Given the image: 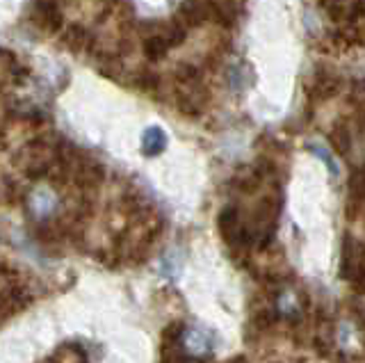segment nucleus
<instances>
[{
	"mask_svg": "<svg viewBox=\"0 0 365 363\" xmlns=\"http://www.w3.org/2000/svg\"><path fill=\"white\" fill-rule=\"evenodd\" d=\"M137 83H140V87H144V89H155L158 83H160V78L155 73H151V71H144Z\"/></svg>",
	"mask_w": 365,
	"mask_h": 363,
	"instance_id": "nucleus-5",
	"label": "nucleus"
},
{
	"mask_svg": "<svg viewBox=\"0 0 365 363\" xmlns=\"http://www.w3.org/2000/svg\"><path fill=\"white\" fill-rule=\"evenodd\" d=\"M167 144V135L160 131V128H146L144 135H142V151L146 155H158L160 151L165 149Z\"/></svg>",
	"mask_w": 365,
	"mask_h": 363,
	"instance_id": "nucleus-3",
	"label": "nucleus"
},
{
	"mask_svg": "<svg viewBox=\"0 0 365 363\" xmlns=\"http://www.w3.org/2000/svg\"><path fill=\"white\" fill-rule=\"evenodd\" d=\"M176 21L185 28H199L205 21H210V3L208 0H185L178 7Z\"/></svg>",
	"mask_w": 365,
	"mask_h": 363,
	"instance_id": "nucleus-1",
	"label": "nucleus"
},
{
	"mask_svg": "<svg viewBox=\"0 0 365 363\" xmlns=\"http://www.w3.org/2000/svg\"><path fill=\"white\" fill-rule=\"evenodd\" d=\"M34 14H37V24L43 30L57 32L62 28L60 0H34Z\"/></svg>",
	"mask_w": 365,
	"mask_h": 363,
	"instance_id": "nucleus-2",
	"label": "nucleus"
},
{
	"mask_svg": "<svg viewBox=\"0 0 365 363\" xmlns=\"http://www.w3.org/2000/svg\"><path fill=\"white\" fill-rule=\"evenodd\" d=\"M87 41V30L80 28V26H71L68 28V35H66V44L71 48H80L83 44Z\"/></svg>",
	"mask_w": 365,
	"mask_h": 363,
	"instance_id": "nucleus-4",
	"label": "nucleus"
}]
</instances>
